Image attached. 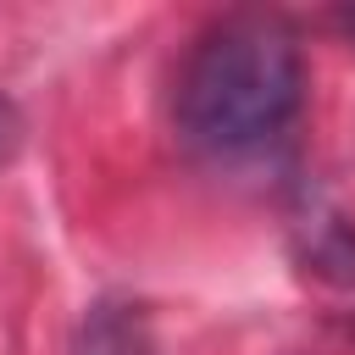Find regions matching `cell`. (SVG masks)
Returning <instances> with one entry per match:
<instances>
[{
    "label": "cell",
    "mask_w": 355,
    "mask_h": 355,
    "mask_svg": "<svg viewBox=\"0 0 355 355\" xmlns=\"http://www.w3.org/2000/svg\"><path fill=\"white\" fill-rule=\"evenodd\" d=\"M305 111V55L283 17H216L183 55L172 122L189 150L211 161H250L272 150Z\"/></svg>",
    "instance_id": "obj_1"
},
{
    "label": "cell",
    "mask_w": 355,
    "mask_h": 355,
    "mask_svg": "<svg viewBox=\"0 0 355 355\" xmlns=\"http://www.w3.org/2000/svg\"><path fill=\"white\" fill-rule=\"evenodd\" d=\"M72 355H150L139 305H94Z\"/></svg>",
    "instance_id": "obj_2"
},
{
    "label": "cell",
    "mask_w": 355,
    "mask_h": 355,
    "mask_svg": "<svg viewBox=\"0 0 355 355\" xmlns=\"http://www.w3.org/2000/svg\"><path fill=\"white\" fill-rule=\"evenodd\" d=\"M17 144H22V111L0 94V166L17 155Z\"/></svg>",
    "instance_id": "obj_3"
},
{
    "label": "cell",
    "mask_w": 355,
    "mask_h": 355,
    "mask_svg": "<svg viewBox=\"0 0 355 355\" xmlns=\"http://www.w3.org/2000/svg\"><path fill=\"white\" fill-rule=\"evenodd\" d=\"M333 22H338V28H344V33H349V39H355V6H344V11H338V17H333Z\"/></svg>",
    "instance_id": "obj_4"
}]
</instances>
